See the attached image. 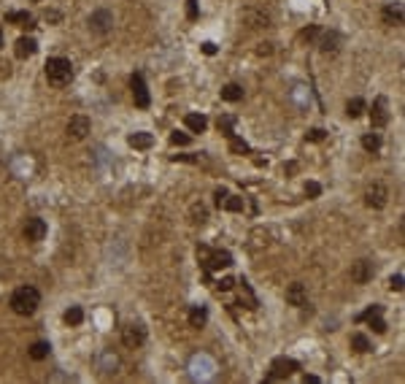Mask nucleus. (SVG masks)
Masks as SVG:
<instances>
[{"label": "nucleus", "instance_id": "obj_32", "mask_svg": "<svg viewBox=\"0 0 405 384\" xmlns=\"http://www.w3.org/2000/svg\"><path fill=\"white\" fill-rule=\"evenodd\" d=\"M211 252L214 249H208V246H197V260H200L202 268H208V257H211Z\"/></svg>", "mask_w": 405, "mask_h": 384}, {"label": "nucleus", "instance_id": "obj_40", "mask_svg": "<svg viewBox=\"0 0 405 384\" xmlns=\"http://www.w3.org/2000/svg\"><path fill=\"white\" fill-rule=\"evenodd\" d=\"M319 33H322V30H319V27H308V30H302V38H308V41H314V38H319Z\"/></svg>", "mask_w": 405, "mask_h": 384}, {"label": "nucleus", "instance_id": "obj_38", "mask_svg": "<svg viewBox=\"0 0 405 384\" xmlns=\"http://www.w3.org/2000/svg\"><path fill=\"white\" fill-rule=\"evenodd\" d=\"M373 314H381V306H378V303H373L370 309L365 311V314H360V317H357V322H362V319H368V317H373Z\"/></svg>", "mask_w": 405, "mask_h": 384}, {"label": "nucleus", "instance_id": "obj_3", "mask_svg": "<svg viewBox=\"0 0 405 384\" xmlns=\"http://www.w3.org/2000/svg\"><path fill=\"white\" fill-rule=\"evenodd\" d=\"M294 371H300V363L292 357H276L273 365H270V373H268V381L273 379H286V376H292Z\"/></svg>", "mask_w": 405, "mask_h": 384}, {"label": "nucleus", "instance_id": "obj_1", "mask_svg": "<svg viewBox=\"0 0 405 384\" xmlns=\"http://www.w3.org/2000/svg\"><path fill=\"white\" fill-rule=\"evenodd\" d=\"M38 306H41V292H38L35 287H17L14 289V295H11V309H14V314H19V317H30V314H35L38 311Z\"/></svg>", "mask_w": 405, "mask_h": 384}, {"label": "nucleus", "instance_id": "obj_45", "mask_svg": "<svg viewBox=\"0 0 405 384\" xmlns=\"http://www.w3.org/2000/svg\"><path fill=\"white\" fill-rule=\"evenodd\" d=\"M257 52H260L262 57H265V54H270V52H273V49H270V44H260V49H257Z\"/></svg>", "mask_w": 405, "mask_h": 384}, {"label": "nucleus", "instance_id": "obj_35", "mask_svg": "<svg viewBox=\"0 0 405 384\" xmlns=\"http://www.w3.org/2000/svg\"><path fill=\"white\" fill-rule=\"evenodd\" d=\"M389 289H392V292H402V273H394V276L389 279Z\"/></svg>", "mask_w": 405, "mask_h": 384}, {"label": "nucleus", "instance_id": "obj_4", "mask_svg": "<svg viewBox=\"0 0 405 384\" xmlns=\"http://www.w3.org/2000/svg\"><path fill=\"white\" fill-rule=\"evenodd\" d=\"M130 90H132V100H135L138 108H149L151 98H149V90H146V81L141 73H132L130 76Z\"/></svg>", "mask_w": 405, "mask_h": 384}, {"label": "nucleus", "instance_id": "obj_5", "mask_svg": "<svg viewBox=\"0 0 405 384\" xmlns=\"http://www.w3.org/2000/svg\"><path fill=\"white\" fill-rule=\"evenodd\" d=\"M111 27H114V17H111V11L97 9V11H92V14H89V30H92V33L106 35Z\"/></svg>", "mask_w": 405, "mask_h": 384}, {"label": "nucleus", "instance_id": "obj_9", "mask_svg": "<svg viewBox=\"0 0 405 384\" xmlns=\"http://www.w3.org/2000/svg\"><path fill=\"white\" fill-rule=\"evenodd\" d=\"M89 119L84 114H76L71 116V122H68V138L71 141H81V138H87V133H89Z\"/></svg>", "mask_w": 405, "mask_h": 384}, {"label": "nucleus", "instance_id": "obj_48", "mask_svg": "<svg viewBox=\"0 0 405 384\" xmlns=\"http://www.w3.org/2000/svg\"><path fill=\"white\" fill-rule=\"evenodd\" d=\"M35 3H38V0H35Z\"/></svg>", "mask_w": 405, "mask_h": 384}, {"label": "nucleus", "instance_id": "obj_37", "mask_svg": "<svg viewBox=\"0 0 405 384\" xmlns=\"http://www.w3.org/2000/svg\"><path fill=\"white\" fill-rule=\"evenodd\" d=\"M306 141H314V144H319V141H324V130H322V127H314V130H311L308 136H306Z\"/></svg>", "mask_w": 405, "mask_h": 384}, {"label": "nucleus", "instance_id": "obj_41", "mask_svg": "<svg viewBox=\"0 0 405 384\" xmlns=\"http://www.w3.org/2000/svg\"><path fill=\"white\" fill-rule=\"evenodd\" d=\"M173 160H176V162H178V160H181V162H197L194 154H173Z\"/></svg>", "mask_w": 405, "mask_h": 384}, {"label": "nucleus", "instance_id": "obj_15", "mask_svg": "<svg viewBox=\"0 0 405 384\" xmlns=\"http://www.w3.org/2000/svg\"><path fill=\"white\" fill-rule=\"evenodd\" d=\"M230 265H232V254L230 252H211V257H208V271L230 268Z\"/></svg>", "mask_w": 405, "mask_h": 384}, {"label": "nucleus", "instance_id": "obj_27", "mask_svg": "<svg viewBox=\"0 0 405 384\" xmlns=\"http://www.w3.org/2000/svg\"><path fill=\"white\" fill-rule=\"evenodd\" d=\"M81 319H84V311L79 309V306H71V309L65 311V322L68 325H81Z\"/></svg>", "mask_w": 405, "mask_h": 384}, {"label": "nucleus", "instance_id": "obj_21", "mask_svg": "<svg viewBox=\"0 0 405 384\" xmlns=\"http://www.w3.org/2000/svg\"><path fill=\"white\" fill-rule=\"evenodd\" d=\"M6 22H11V25H22V27H33V19H30L27 11H9V14H6Z\"/></svg>", "mask_w": 405, "mask_h": 384}, {"label": "nucleus", "instance_id": "obj_7", "mask_svg": "<svg viewBox=\"0 0 405 384\" xmlns=\"http://www.w3.org/2000/svg\"><path fill=\"white\" fill-rule=\"evenodd\" d=\"M386 200H389V190H386V187L381 184V182L370 184L368 190H365V203H368L370 208H384Z\"/></svg>", "mask_w": 405, "mask_h": 384}, {"label": "nucleus", "instance_id": "obj_11", "mask_svg": "<svg viewBox=\"0 0 405 384\" xmlns=\"http://www.w3.org/2000/svg\"><path fill=\"white\" fill-rule=\"evenodd\" d=\"M286 303L294 306V309H306L308 306V292H306V287H302L300 281H294V284L286 287Z\"/></svg>", "mask_w": 405, "mask_h": 384}, {"label": "nucleus", "instance_id": "obj_42", "mask_svg": "<svg viewBox=\"0 0 405 384\" xmlns=\"http://www.w3.org/2000/svg\"><path fill=\"white\" fill-rule=\"evenodd\" d=\"M224 198H227V190H224V187H219V190H216V206H219V208H222Z\"/></svg>", "mask_w": 405, "mask_h": 384}, {"label": "nucleus", "instance_id": "obj_6", "mask_svg": "<svg viewBox=\"0 0 405 384\" xmlns=\"http://www.w3.org/2000/svg\"><path fill=\"white\" fill-rule=\"evenodd\" d=\"M143 341H146V327L143 325H127L122 330V344L127 349H138V347H143Z\"/></svg>", "mask_w": 405, "mask_h": 384}, {"label": "nucleus", "instance_id": "obj_44", "mask_svg": "<svg viewBox=\"0 0 405 384\" xmlns=\"http://www.w3.org/2000/svg\"><path fill=\"white\" fill-rule=\"evenodd\" d=\"M202 52H206V54H216V46L208 41V44H202Z\"/></svg>", "mask_w": 405, "mask_h": 384}, {"label": "nucleus", "instance_id": "obj_39", "mask_svg": "<svg viewBox=\"0 0 405 384\" xmlns=\"http://www.w3.org/2000/svg\"><path fill=\"white\" fill-rule=\"evenodd\" d=\"M186 17L197 19V0H186Z\"/></svg>", "mask_w": 405, "mask_h": 384}, {"label": "nucleus", "instance_id": "obj_10", "mask_svg": "<svg viewBox=\"0 0 405 384\" xmlns=\"http://www.w3.org/2000/svg\"><path fill=\"white\" fill-rule=\"evenodd\" d=\"M373 273H376V268H373L370 260H357L351 265V281L354 284H368L373 279Z\"/></svg>", "mask_w": 405, "mask_h": 384}, {"label": "nucleus", "instance_id": "obj_46", "mask_svg": "<svg viewBox=\"0 0 405 384\" xmlns=\"http://www.w3.org/2000/svg\"><path fill=\"white\" fill-rule=\"evenodd\" d=\"M302 381H306V384H319V376H302Z\"/></svg>", "mask_w": 405, "mask_h": 384}, {"label": "nucleus", "instance_id": "obj_20", "mask_svg": "<svg viewBox=\"0 0 405 384\" xmlns=\"http://www.w3.org/2000/svg\"><path fill=\"white\" fill-rule=\"evenodd\" d=\"M222 100H227V103L243 100V87H240V84H224L222 87Z\"/></svg>", "mask_w": 405, "mask_h": 384}, {"label": "nucleus", "instance_id": "obj_16", "mask_svg": "<svg viewBox=\"0 0 405 384\" xmlns=\"http://www.w3.org/2000/svg\"><path fill=\"white\" fill-rule=\"evenodd\" d=\"M386 25H402V6L400 3H389L384 11H381Z\"/></svg>", "mask_w": 405, "mask_h": 384}, {"label": "nucleus", "instance_id": "obj_19", "mask_svg": "<svg viewBox=\"0 0 405 384\" xmlns=\"http://www.w3.org/2000/svg\"><path fill=\"white\" fill-rule=\"evenodd\" d=\"M127 144L135 146V149H151L154 146V136L151 133H132V136L127 138Z\"/></svg>", "mask_w": 405, "mask_h": 384}, {"label": "nucleus", "instance_id": "obj_13", "mask_svg": "<svg viewBox=\"0 0 405 384\" xmlns=\"http://www.w3.org/2000/svg\"><path fill=\"white\" fill-rule=\"evenodd\" d=\"M340 46V35L335 33V30H330V33H319V49H322L324 54H335Z\"/></svg>", "mask_w": 405, "mask_h": 384}, {"label": "nucleus", "instance_id": "obj_47", "mask_svg": "<svg viewBox=\"0 0 405 384\" xmlns=\"http://www.w3.org/2000/svg\"><path fill=\"white\" fill-rule=\"evenodd\" d=\"M46 19H52V22H57V19H60V14H57V11H46Z\"/></svg>", "mask_w": 405, "mask_h": 384}, {"label": "nucleus", "instance_id": "obj_26", "mask_svg": "<svg viewBox=\"0 0 405 384\" xmlns=\"http://www.w3.org/2000/svg\"><path fill=\"white\" fill-rule=\"evenodd\" d=\"M189 214H192V225H202V222L208 219V211H206V206H202V203H194Z\"/></svg>", "mask_w": 405, "mask_h": 384}, {"label": "nucleus", "instance_id": "obj_33", "mask_svg": "<svg viewBox=\"0 0 405 384\" xmlns=\"http://www.w3.org/2000/svg\"><path fill=\"white\" fill-rule=\"evenodd\" d=\"M219 130L224 133V136H232V116H222V119H219Z\"/></svg>", "mask_w": 405, "mask_h": 384}, {"label": "nucleus", "instance_id": "obj_28", "mask_svg": "<svg viewBox=\"0 0 405 384\" xmlns=\"http://www.w3.org/2000/svg\"><path fill=\"white\" fill-rule=\"evenodd\" d=\"M230 152L232 154H248V144L246 141H240V138H235V133L230 136Z\"/></svg>", "mask_w": 405, "mask_h": 384}, {"label": "nucleus", "instance_id": "obj_18", "mask_svg": "<svg viewBox=\"0 0 405 384\" xmlns=\"http://www.w3.org/2000/svg\"><path fill=\"white\" fill-rule=\"evenodd\" d=\"M184 124H186L192 133H206L208 119H206L202 114H186V116H184Z\"/></svg>", "mask_w": 405, "mask_h": 384}, {"label": "nucleus", "instance_id": "obj_8", "mask_svg": "<svg viewBox=\"0 0 405 384\" xmlns=\"http://www.w3.org/2000/svg\"><path fill=\"white\" fill-rule=\"evenodd\" d=\"M389 122V100L381 95L373 100V108H370V124L373 127H386Z\"/></svg>", "mask_w": 405, "mask_h": 384}, {"label": "nucleus", "instance_id": "obj_30", "mask_svg": "<svg viewBox=\"0 0 405 384\" xmlns=\"http://www.w3.org/2000/svg\"><path fill=\"white\" fill-rule=\"evenodd\" d=\"M351 347H354L357 352H362V355H365V352H370V341H368V338H365V335H362V333H357V335H354V338H351Z\"/></svg>", "mask_w": 405, "mask_h": 384}, {"label": "nucleus", "instance_id": "obj_14", "mask_svg": "<svg viewBox=\"0 0 405 384\" xmlns=\"http://www.w3.org/2000/svg\"><path fill=\"white\" fill-rule=\"evenodd\" d=\"M97 368H100V371H103L106 376H108V373H116V368H119V357H116L111 349L100 352V357H97Z\"/></svg>", "mask_w": 405, "mask_h": 384}, {"label": "nucleus", "instance_id": "obj_23", "mask_svg": "<svg viewBox=\"0 0 405 384\" xmlns=\"http://www.w3.org/2000/svg\"><path fill=\"white\" fill-rule=\"evenodd\" d=\"M208 322V311L202 309V306H192V311H189V325L192 327H202Z\"/></svg>", "mask_w": 405, "mask_h": 384}, {"label": "nucleus", "instance_id": "obj_22", "mask_svg": "<svg viewBox=\"0 0 405 384\" xmlns=\"http://www.w3.org/2000/svg\"><path fill=\"white\" fill-rule=\"evenodd\" d=\"M362 149H365V152H370V154H376L381 149V136H378V133H365V136H362Z\"/></svg>", "mask_w": 405, "mask_h": 384}, {"label": "nucleus", "instance_id": "obj_36", "mask_svg": "<svg viewBox=\"0 0 405 384\" xmlns=\"http://www.w3.org/2000/svg\"><path fill=\"white\" fill-rule=\"evenodd\" d=\"M306 195L308 198H319V195H322V187H319L316 182H308L306 184Z\"/></svg>", "mask_w": 405, "mask_h": 384}, {"label": "nucleus", "instance_id": "obj_31", "mask_svg": "<svg viewBox=\"0 0 405 384\" xmlns=\"http://www.w3.org/2000/svg\"><path fill=\"white\" fill-rule=\"evenodd\" d=\"M368 319H370V327H373L376 333H384V330H386V322L381 319V314H373V317H368Z\"/></svg>", "mask_w": 405, "mask_h": 384}, {"label": "nucleus", "instance_id": "obj_43", "mask_svg": "<svg viewBox=\"0 0 405 384\" xmlns=\"http://www.w3.org/2000/svg\"><path fill=\"white\" fill-rule=\"evenodd\" d=\"M232 284H235L232 279H222L219 284H216V289H232Z\"/></svg>", "mask_w": 405, "mask_h": 384}, {"label": "nucleus", "instance_id": "obj_34", "mask_svg": "<svg viewBox=\"0 0 405 384\" xmlns=\"http://www.w3.org/2000/svg\"><path fill=\"white\" fill-rule=\"evenodd\" d=\"M170 144H176V146H186L189 144V136H186V133H173V136H170Z\"/></svg>", "mask_w": 405, "mask_h": 384}, {"label": "nucleus", "instance_id": "obj_17", "mask_svg": "<svg viewBox=\"0 0 405 384\" xmlns=\"http://www.w3.org/2000/svg\"><path fill=\"white\" fill-rule=\"evenodd\" d=\"M35 52H38V44H35V38H19V41H17V57H19V60H27V57H33Z\"/></svg>", "mask_w": 405, "mask_h": 384}, {"label": "nucleus", "instance_id": "obj_25", "mask_svg": "<svg viewBox=\"0 0 405 384\" xmlns=\"http://www.w3.org/2000/svg\"><path fill=\"white\" fill-rule=\"evenodd\" d=\"M49 352H52V347L46 341H35L33 347H30V357H33V360H46V357H49Z\"/></svg>", "mask_w": 405, "mask_h": 384}, {"label": "nucleus", "instance_id": "obj_2", "mask_svg": "<svg viewBox=\"0 0 405 384\" xmlns=\"http://www.w3.org/2000/svg\"><path fill=\"white\" fill-rule=\"evenodd\" d=\"M46 79H49V84H54V87H65V84L73 79L71 60H65V57H49V62H46Z\"/></svg>", "mask_w": 405, "mask_h": 384}, {"label": "nucleus", "instance_id": "obj_29", "mask_svg": "<svg viewBox=\"0 0 405 384\" xmlns=\"http://www.w3.org/2000/svg\"><path fill=\"white\" fill-rule=\"evenodd\" d=\"M222 208H227V211H243V198H238V195H227L222 203Z\"/></svg>", "mask_w": 405, "mask_h": 384}, {"label": "nucleus", "instance_id": "obj_24", "mask_svg": "<svg viewBox=\"0 0 405 384\" xmlns=\"http://www.w3.org/2000/svg\"><path fill=\"white\" fill-rule=\"evenodd\" d=\"M365 108H368V106H365V100H362V98H351V100L346 103V114L351 116V119H357V116H362V114H365Z\"/></svg>", "mask_w": 405, "mask_h": 384}, {"label": "nucleus", "instance_id": "obj_12", "mask_svg": "<svg viewBox=\"0 0 405 384\" xmlns=\"http://www.w3.org/2000/svg\"><path fill=\"white\" fill-rule=\"evenodd\" d=\"M43 236H46V222H43V219H38V217L27 219V225H25V238L35 244V241H43Z\"/></svg>", "mask_w": 405, "mask_h": 384}]
</instances>
